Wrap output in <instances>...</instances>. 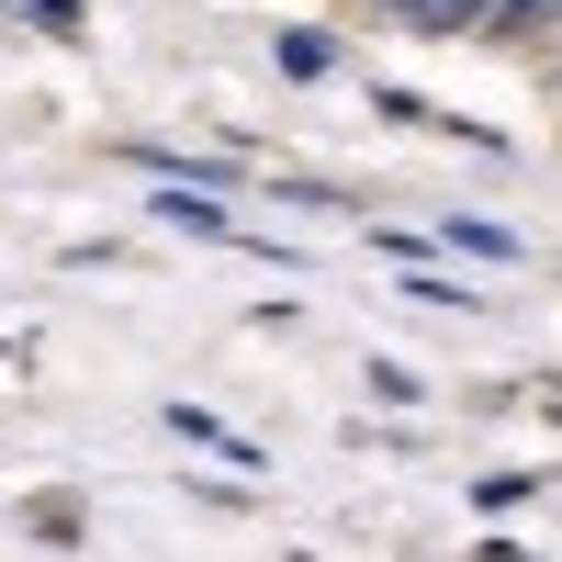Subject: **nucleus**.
Segmentation results:
<instances>
[{
    "label": "nucleus",
    "mask_w": 562,
    "mask_h": 562,
    "mask_svg": "<svg viewBox=\"0 0 562 562\" xmlns=\"http://www.w3.org/2000/svg\"><path fill=\"white\" fill-rule=\"evenodd\" d=\"M158 225H180V237H237V225H225V203H214V192H180V180L158 192Z\"/></svg>",
    "instance_id": "f257e3e1"
},
{
    "label": "nucleus",
    "mask_w": 562,
    "mask_h": 562,
    "mask_svg": "<svg viewBox=\"0 0 562 562\" xmlns=\"http://www.w3.org/2000/svg\"><path fill=\"white\" fill-rule=\"evenodd\" d=\"M439 237H450L461 259H518V225H495V214H450Z\"/></svg>",
    "instance_id": "f03ea898"
},
{
    "label": "nucleus",
    "mask_w": 562,
    "mask_h": 562,
    "mask_svg": "<svg viewBox=\"0 0 562 562\" xmlns=\"http://www.w3.org/2000/svg\"><path fill=\"white\" fill-rule=\"evenodd\" d=\"M281 79H338V34L293 23V34H281Z\"/></svg>",
    "instance_id": "7ed1b4c3"
},
{
    "label": "nucleus",
    "mask_w": 562,
    "mask_h": 562,
    "mask_svg": "<svg viewBox=\"0 0 562 562\" xmlns=\"http://www.w3.org/2000/svg\"><path fill=\"white\" fill-rule=\"evenodd\" d=\"M169 428H180V439H203V450H225V461H259V450H248L237 428H214V416H203V405H169Z\"/></svg>",
    "instance_id": "20e7f679"
},
{
    "label": "nucleus",
    "mask_w": 562,
    "mask_h": 562,
    "mask_svg": "<svg viewBox=\"0 0 562 562\" xmlns=\"http://www.w3.org/2000/svg\"><path fill=\"white\" fill-rule=\"evenodd\" d=\"M23 12H34L45 34H79V0H23Z\"/></svg>",
    "instance_id": "39448f33"
}]
</instances>
